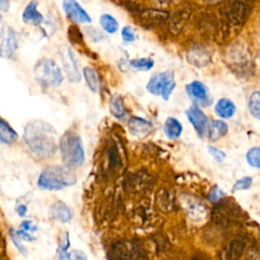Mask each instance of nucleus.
Masks as SVG:
<instances>
[{
    "instance_id": "f257e3e1",
    "label": "nucleus",
    "mask_w": 260,
    "mask_h": 260,
    "mask_svg": "<svg viewBox=\"0 0 260 260\" xmlns=\"http://www.w3.org/2000/svg\"><path fill=\"white\" fill-rule=\"evenodd\" d=\"M23 139L27 147L40 157H49L58 148L57 131L42 120L31 121L25 126Z\"/></svg>"
},
{
    "instance_id": "f03ea898",
    "label": "nucleus",
    "mask_w": 260,
    "mask_h": 260,
    "mask_svg": "<svg viewBox=\"0 0 260 260\" xmlns=\"http://www.w3.org/2000/svg\"><path fill=\"white\" fill-rule=\"evenodd\" d=\"M61 158L65 167L69 169L78 168L84 161L85 154L80 136L72 131H66L59 141Z\"/></svg>"
},
{
    "instance_id": "7ed1b4c3",
    "label": "nucleus",
    "mask_w": 260,
    "mask_h": 260,
    "mask_svg": "<svg viewBox=\"0 0 260 260\" xmlns=\"http://www.w3.org/2000/svg\"><path fill=\"white\" fill-rule=\"evenodd\" d=\"M75 183V174L65 166H50L41 173L38 179L39 187L50 191L62 190Z\"/></svg>"
},
{
    "instance_id": "20e7f679",
    "label": "nucleus",
    "mask_w": 260,
    "mask_h": 260,
    "mask_svg": "<svg viewBox=\"0 0 260 260\" xmlns=\"http://www.w3.org/2000/svg\"><path fill=\"white\" fill-rule=\"evenodd\" d=\"M34 74L39 83L46 87L59 86L64 79L60 67L52 59L39 60L34 67Z\"/></svg>"
},
{
    "instance_id": "39448f33",
    "label": "nucleus",
    "mask_w": 260,
    "mask_h": 260,
    "mask_svg": "<svg viewBox=\"0 0 260 260\" xmlns=\"http://www.w3.org/2000/svg\"><path fill=\"white\" fill-rule=\"evenodd\" d=\"M176 87L175 74L171 70L154 73L146 84V89L153 95L168 101Z\"/></svg>"
},
{
    "instance_id": "423d86ee",
    "label": "nucleus",
    "mask_w": 260,
    "mask_h": 260,
    "mask_svg": "<svg viewBox=\"0 0 260 260\" xmlns=\"http://www.w3.org/2000/svg\"><path fill=\"white\" fill-rule=\"evenodd\" d=\"M185 90L189 99L193 102V105L197 107L206 108L212 104V96L207 86L199 81L194 80L185 86Z\"/></svg>"
},
{
    "instance_id": "0eeeda50",
    "label": "nucleus",
    "mask_w": 260,
    "mask_h": 260,
    "mask_svg": "<svg viewBox=\"0 0 260 260\" xmlns=\"http://www.w3.org/2000/svg\"><path fill=\"white\" fill-rule=\"evenodd\" d=\"M61 58L67 79L71 82H78L81 79V72L78 68V64L72 49L67 46H62Z\"/></svg>"
},
{
    "instance_id": "6e6552de",
    "label": "nucleus",
    "mask_w": 260,
    "mask_h": 260,
    "mask_svg": "<svg viewBox=\"0 0 260 260\" xmlns=\"http://www.w3.org/2000/svg\"><path fill=\"white\" fill-rule=\"evenodd\" d=\"M186 116L198 136L201 138L206 137L209 121L205 113L199 107L192 105L186 110Z\"/></svg>"
},
{
    "instance_id": "1a4fd4ad",
    "label": "nucleus",
    "mask_w": 260,
    "mask_h": 260,
    "mask_svg": "<svg viewBox=\"0 0 260 260\" xmlns=\"http://www.w3.org/2000/svg\"><path fill=\"white\" fill-rule=\"evenodd\" d=\"M62 7L65 14L76 23H89L91 21V17L77 0H63Z\"/></svg>"
},
{
    "instance_id": "9d476101",
    "label": "nucleus",
    "mask_w": 260,
    "mask_h": 260,
    "mask_svg": "<svg viewBox=\"0 0 260 260\" xmlns=\"http://www.w3.org/2000/svg\"><path fill=\"white\" fill-rule=\"evenodd\" d=\"M128 129L133 136L143 138L152 131L153 126L149 121L141 117H131L128 121Z\"/></svg>"
},
{
    "instance_id": "9b49d317",
    "label": "nucleus",
    "mask_w": 260,
    "mask_h": 260,
    "mask_svg": "<svg viewBox=\"0 0 260 260\" xmlns=\"http://www.w3.org/2000/svg\"><path fill=\"white\" fill-rule=\"evenodd\" d=\"M22 20L24 23L30 24V25H40L43 22L44 16L38 10V2L37 1L32 0L26 5V7L22 13Z\"/></svg>"
},
{
    "instance_id": "f8f14e48",
    "label": "nucleus",
    "mask_w": 260,
    "mask_h": 260,
    "mask_svg": "<svg viewBox=\"0 0 260 260\" xmlns=\"http://www.w3.org/2000/svg\"><path fill=\"white\" fill-rule=\"evenodd\" d=\"M236 106L230 99L221 98L219 99L215 106H214V112L215 114L222 119H229L232 118L236 113Z\"/></svg>"
},
{
    "instance_id": "ddd939ff",
    "label": "nucleus",
    "mask_w": 260,
    "mask_h": 260,
    "mask_svg": "<svg viewBox=\"0 0 260 260\" xmlns=\"http://www.w3.org/2000/svg\"><path fill=\"white\" fill-rule=\"evenodd\" d=\"M228 132H229V127L225 122H223L222 120H213L209 122L207 137L211 141H217L218 139L225 136Z\"/></svg>"
},
{
    "instance_id": "4468645a",
    "label": "nucleus",
    "mask_w": 260,
    "mask_h": 260,
    "mask_svg": "<svg viewBox=\"0 0 260 260\" xmlns=\"http://www.w3.org/2000/svg\"><path fill=\"white\" fill-rule=\"evenodd\" d=\"M51 214L60 222H68L72 217L71 209L61 201H57L51 206Z\"/></svg>"
},
{
    "instance_id": "2eb2a0df",
    "label": "nucleus",
    "mask_w": 260,
    "mask_h": 260,
    "mask_svg": "<svg viewBox=\"0 0 260 260\" xmlns=\"http://www.w3.org/2000/svg\"><path fill=\"white\" fill-rule=\"evenodd\" d=\"M183 131V126L179 120L174 117H169L166 119L164 124V132L169 139H177L181 136Z\"/></svg>"
},
{
    "instance_id": "dca6fc26",
    "label": "nucleus",
    "mask_w": 260,
    "mask_h": 260,
    "mask_svg": "<svg viewBox=\"0 0 260 260\" xmlns=\"http://www.w3.org/2000/svg\"><path fill=\"white\" fill-rule=\"evenodd\" d=\"M82 74L87 87L92 92H98L100 89V78L96 71L92 67H84Z\"/></svg>"
},
{
    "instance_id": "f3484780",
    "label": "nucleus",
    "mask_w": 260,
    "mask_h": 260,
    "mask_svg": "<svg viewBox=\"0 0 260 260\" xmlns=\"http://www.w3.org/2000/svg\"><path fill=\"white\" fill-rule=\"evenodd\" d=\"M109 110H110V113L112 114V116L119 120H122V119L126 118V116H127V112L125 110L123 101L120 95H115L111 99L110 105H109Z\"/></svg>"
},
{
    "instance_id": "a211bd4d",
    "label": "nucleus",
    "mask_w": 260,
    "mask_h": 260,
    "mask_svg": "<svg viewBox=\"0 0 260 260\" xmlns=\"http://www.w3.org/2000/svg\"><path fill=\"white\" fill-rule=\"evenodd\" d=\"M17 139V133L3 120L0 119V143L10 144Z\"/></svg>"
},
{
    "instance_id": "6ab92c4d",
    "label": "nucleus",
    "mask_w": 260,
    "mask_h": 260,
    "mask_svg": "<svg viewBox=\"0 0 260 260\" xmlns=\"http://www.w3.org/2000/svg\"><path fill=\"white\" fill-rule=\"evenodd\" d=\"M57 256H58V260H87V257L83 251H80V250L68 251V248H62V247H58Z\"/></svg>"
},
{
    "instance_id": "aec40b11",
    "label": "nucleus",
    "mask_w": 260,
    "mask_h": 260,
    "mask_svg": "<svg viewBox=\"0 0 260 260\" xmlns=\"http://www.w3.org/2000/svg\"><path fill=\"white\" fill-rule=\"evenodd\" d=\"M100 24L102 28L108 34H115L119 29V23L117 19L108 13H104L100 16Z\"/></svg>"
},
{
    "instance_id": "412c9836",
    "label": "nucleus",
    "mask_w": 260,
    "mask_h": 260,
    "mask_svg": "<svg viewBox=\"0 0 260 260\" xmlns=\"http://www.w3.org/2000/svg\"><path fill=\"white\" fill-rule=\"evenodd\" d=\"M129 65L138 71H148L154 66V61L149 57H143L130 60Z\"/></svg>"
},
{
    "instance_id": "4be33fe9",
    "label": "nucleus",
    "mask_w": 260,
    "mask_h": 260,
    "mask_svg": "<svg viewBox=\"0 0 260 260\" xmlns=\"http://www.w3.org/2000/svg\"><path fill=\"white\" fill-rule=\"evenodd\" d=\"M248 108L250 114L255 118H260V94L259 91H253L248 100Z\"/></svg>"
},
{
    "instance_id": "5701e85b",
    "label": "nucleus",
    "mask_w": 260,
    "mask_h": 260,
    "mask_svg": "<svg viewBox=\"0 0 260 260\" xmlns=\"http://www.w3.org/2000/svg\"><path fill=\"white\" fill-rule=\"evenodd\" d=\"M16 47H17L16 34L11 28H7L6 35H5V52L7 53L8 57H10L14 53Z\"/></svg>"
},
{
    "instance_id": "b1692460",
    "label": "nucleus",
    "mask_w": 260,
    "mask_h": 260,
    "mask_svg": "<svg viewBox=\"0 0 260 260\" xmlns=\"http://www.w3.org/2000/svg\"><path fill=\"white\" fill-rule=\"evenodd\" d=\"M246 158L250 166L258 169L260 167V148L258 146L250 148L246 154Z\"/></svg>"
},
{
    "instance_id": "393cba45",
    "label": "nucleus",
    "mask_w": 260,
    "mask_h": 260,
    "mask_svg": "<svg viewBox=\"0 0 260 260\" xmlns=\"http://www.w3.org/2000/svg\"><path fill=\"white\" fill-rule=\"evenodd\" d=\"M252 178L251 177H243L240 180H238L234 186H233V191H239V190H244V189H248L250 188V186L252 185Z\"/></svg>"
},
{
    "instance_id": "a878e982",
    "label": "nucleus",
    "mask_w": 260,
    "mask_h": 260,
    "mask_svg": "<svg viewBox=\"0 0 260 260\" xmlns=\"http://www.w3.org/2000/svg\"><path fill=\"white\" fill-rule=\"evenodd\" d=\"M121 37H122L123 41L128 42V43L134 42V41L136 40L134 30H133L132 27H130V26H124V27L121 29Z\"/></svg>"
},
{
    "instance_id": "bb28decb",
    "label": "nucleus",
    "mask_w": 260,
    "mask_h": 260,
    "mask_svg": "<svg viewBox=\"0 0 260 260\" xmlns=\"http://www.w3.org/2000/svg\"><path fill=\"white\" fill-rule=\"evenodd\" d=\"M207 148H208L209 153L212 155V157H213L217 162H221V161L224 160V158H225V153H224L222 150H220V149H218V148H216V147H214V146H211V145H208Z\"/></svg>"
},
{
    "instance_id": "cd10ccee",
    "label": "nucleus",
    "mask_w": 260,
    "mask_h": 260,
    "mask_svg": "<svg viewBox=\"0 0 260 260\" xmlns=\"http://www.w3.org/2000/svg\"><path fill=\"white\" fill-rule=\"evenodd\" d=\"M19 228H20L19 230H21V231H23V232H26V233H28V234H31V235H32L35 232H37V230H38L37 225L34 224V222L30 221V220H23V221L20 223V226H19Z\"/></svg>"
},
{
    "instance_id": "c85d7f7f",
    "label": "nucleus",
    "mask_w": 260,
    "mask_h": 260,
    "mask_svg": "<svg viewBox=\"0 0 260 260\" xmlns=\"http://www.w3.org/2000/svg\"><path fill=\"white\" fill-rule=\"evenodd\" d=\"M223 196H224V193H223L220 189H218V188L215 187V188H213V189L211 190V192H210V194H209V196H208V200L214 202V201L219 200V199L222 198Z\"/></svg>"
},
{
    "instance_id": "c756f323",
    "label": "nucleus",
    "mask_w": 260,
    "mask_h": 260,
    "mask_svg": "<svg viewBox=\"0 0 260 260\" xmlns=\"http://www.w3.org/2000/svg\"><path fill=\"white\" fill-rule=\"evenodd\" d=\"M10 237H11V240L13 241L15 247H16L22 254H24V253H25V249H24V247L21 245L20 239L18 238V236L16 235V233H15L14 230H11V231H10Z\"/></svg>"
},
{
    "instance_id": "7c9ffc66",
    "label": "nucleus",
    "mask_w": 260,
    "mask_h": 260,
    "mask_svg": "<svg viewBox=\"0 0 260 260\" xmlns=\"http://www.w3.org/2000/svg\"><path fill=\"white\" fill-rule=\"evenodd\" d=\"M10 7V2L9 0H0V10L7 12Z\"/></svg>"
},
{
    "instance_id": "2f4dec72",
    "label": "nucleus",
    "mask_w": 260,
    "mask_h": 260,
    "mask_svg": "<svg viewBox=\"0 0 260 260\" xmlns=\"http://www.w3.org/2000/svg\"><path fill=\"white\" fill-rule=\"evenodd\" d=\"M16 210H17V213H18V215H20V216H23L25 213H26V206L25 205H19L17 208H16Z\"/></svg>"
},
{
    "instance_id": "473e14b6",
    "label": "nucleus",
    "mask_w": 260,
    "mask_h": 260,
    "mask_svg": "<svg viewBox=\"0 0 260 260\" xmlns=\"http://www.w3.org/2000/svg\"><path fill=\"white\" fill-rule=\"evenodd\" d=\"M1 20H2V15L0 14V22H1Z\"/></svg>"
},
{
    "instance_id": "72a5a7b5",
    "label": "nucleus",
    "mask_w": 260,
    "mask_h": 260,
    "mask_svg": "<svg viewBox=\"0 0 260 260\" xmlns=\"http://www.w3.org/2000/svg\"><path fill=\"white\" fill-rule=\"evenodd\" d=\"M0 56H1V49H0Z\"/></svg>"
}]
</instances>
